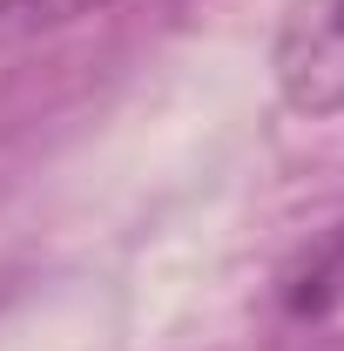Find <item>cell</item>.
Wrapping results in <instances>:
<instances>
[{
	"label": "cell",
	"instance_id": "obj_1",
	"mask_svg": "<svg viewBox=\"0 0 344 351\" xmlns=\"http://www.w3.org/2000/svg\"><path fill=\"white\" fill-rule=\"evenodd\" d=\"M263 338L270 351H344V217L277 263Z\"/></svg>",
	"mask_w": 344,
	"mask_h": 351
},
{
	"label": "cell",
	"instance_id": "obj_2",
	"mask_svg": "<svg viewBox=\"0 0 344 351\" xmlns=\"http://www.w3.org/2000/svg\"><path fill=\"white\" fill-rule=\"evenodd\" d=\"M270 68L297 115H344V0H291Z\"/></svg>",
	"mask_w": 344,
	"mask_h": 351
},
{
	"label": "cell",
	"instance_id": "obj_3",
	"mask_svg": "<svg viewBox=\"0 0 344 351\" xmlns=\"http://www.w3.org/2000/svg\"><path fill=\"white\" fill-rule=\"evenodd\" d=\"M108 0H0V34H41V27H68L82 14H101Z\"/></svg>",
	"mask_w": 344,
	"mask_h": 351
}]
</instances>
